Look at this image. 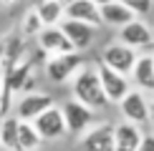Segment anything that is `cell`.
<instances>
[{
  "instance_id": "1",
  "label": "cell",
  "mask_w": 154,
  "mask_h": 151,
  "mask_svg": "<svg viewBox=\"0 0 154 151\" xmlns=\"http://www.w3.org/2000/svg\"><path fill=\"white\" fill-rule=\"evenodd\" d=\"M71 93L76 101H81L83 106H88L94 111L109 106V101L104 96V88H101V81H99V73H96V66H81L73 73Z\"/></svg>"
},
{
  "instance_id": "2",
  "label": "cell",
  "mask_w": 154,
  "mask_h": 151,
  "mask_svg": "<svg viewBox=\"0 0 154 151\" xmlns=\"http://www.w3.org/2000/svg\"><path fill=\"white\" fill-rule=\"evenodd\" d=\"M83 66V55L81 50H71V53H58V55H48L46 61V76L53 83H66L73 78V73Z\"/></svg>"
},
{
  "instance_id": "3",
  "label": "cell",
  "mask_w": 154,
  "mask_h": 151,
  "mask_svg": "<svg viewBox=\"0 0 154 151\" xmlns=\"http://www.w3.org/2000/svg\"><path fill=\"white\" fill-rule=\"evenodd\" d=\"M96 73H99V81H101V88H104V96L109 103H119L121 98L126 96V91L131 88L129 83V76L114 71V68L104 66V63H96Z\"/></svg>"
},
{
  "instance_id": "4",
  "label": "cell",
  "mask_w": 154,
  "mask_h": 151,
  "mask_svg": "<svg viewBox=\"0 0 154 151\" xmlns=\"http://www.w3.org/2000/svg\"><path fill=\"white\" fill-rule=\"evenodd\" d=\"M30 123H33V129L38 131V136L43 141H56V138L66 136V121H63V113L56 103L48 106L43 113H38Z\"/></svg>"
},
{
  "instance_id": "5",
  "label": "cell",
  "mask_w": 154,
  "mask_h": 151,
  "mask_svg": "<svg viewBox=\"0 0 154 151\" xmlns=\"http://www.w3.org/2000/svg\"><path fill=\"white\" fill-rule=\"evenodd\" d=\"M61 113H63V121H66V134H73V136H81L94 123V108L83 106L76 98L66 101L61 106Z\"/></svg>"
},
{
  "instance_id": "6",
  "label": "cell",
  "mask_w": 154,
  "mask_h": 151,
  "mask_svg": "<svg viewBox=\"0 0 154 151\" xmlns=\"http://www.w3.org/2000/svg\"><path fill=\"white\" fill-rule=\"evenodd\" d=\"M119 108H121V116L129 123H137V126L149 123V101H146L144 91H139V88L126 91V96L119 101Z\"/></svg>"
},
{
  "instance_id": "7",
  "label": "cell",
  "mask_w": 154,
  "mask_h": 151,
  "mask_svg": "<svg viewBox=\"0 0 154 151\" xmlns=\"http://www.w3.org/2000/svg\"><path fill=\"white\" fill-rule=\"evenodd\" d=\"M137 50L129 48V46H124V43H109V46L104 48V53H101V63L109 68H114V71H119V73H124V76H129L131 71V66H134V61H137Z\"/></svg>"
},
{
  "instance_id": "8",
  "label": "cell",
  "mask_w": 154,
  "mask_h": 151,
  "mask_svg": "<svg viewBox=\"0 0 154 151\" xmlns=\"http://www.w3.org/2000/svg\"><path fill=\"white\" fill-rule=\"evenodd\" d=\"M83 151H114V126L111 123H91L81 134Z\"/></svg>"
},
{
  "instance_id": "9",
  "label": "cell",
  "mask_w": 154,
  "mask_h": 151,
  "mask_svg": "<svg viewBox=\"0 0 154 151\" xmlns=\"http://www.w3.org/2000/svg\"><path fill=\"white\" fill-rule=\"evenodd\" d=\"M48 106H53V96H48L43 91H33V93L25 91L20 96V101L15 103V116L20 121H33L38 113H43Z\"/></svg>"
},
{
  "instance_id": "10",
  "label": "cell",
  "mask_w": 154,
  "mask_h": 151,
  "mask_svg": "<svg viewBox=\"0 0 154 151\" xmlns=\"http://www.w3.org/2000/svg\"><path fill=\"white\" fill-rule=\"evenodd\" d=\"M35 38H38L41 50L48 53V55H58V53H71V50H76L71 46V40L66 38V33L61 30V25H43L41 33H38Z\"/></svg>"
},
{
  "instance_id": "11",
  "label": "cell",
  "mask_w": 154,
  "mask_h": 151,
  "mask_svg": "<svg viewBox=\"0 0 154 151\" xmlns=\"http://www.w3.org/2000/svg\"><path fill=\"white\" fill-rule=\"evenodd\" d=\"M119 40L124 43V46L139 50V48H146L154 40V33H152V28L144 20L134 18V20H129L126 25H121V28H119Z\"/></svg>"
},
{
  "instance_id": "12",
  "label": "cell",
  "mask_w": 154,
  "mask_h": 151,
  "mask_svg": "<svg viewBox=\"0 0 154 151\" xmlns=\"http://www.w3.org/2000/svg\"><path fill=\"white\" fill-rule=\"evenodd\" d=\"M58 25H61V30L66 33V38L71 40V46H73L76 50H86V48L94 43L96 28H94L91 23H81V20H71V18H63Z\"/></svg>"
},
{
  "instance_id": "13",
  "label": "cell",
  "mask_w": 154,
  "mask_h": 151,
  "mask_svg": "<svg viewBox=\"0 0 154 151\" xmlns=\"http://www.w3.org/2000/svg\"><path fill=\"white\" fill-rule=\"evenodd\" d=\"M129 76H131L134 86H137L139 91L154 93V55H152V53L137 55V61H134Z\"/></svg>"
},
{
  "instance_id": "14",
  "label": "cell",
  "mask_w": 154,
  "mask_h": 151,
  "mask_svg": "<svg viewBox=\"0 0 154 151\" xmlns=\"http://www.w3.org/2000/svg\"><path fill=\"white\" fill-rule=\"evenodd\" d=\"M142 126L121 121L114 126V151H137L139 144H142Z\"/></svg>"
},
{
  "instance_id": "15",
  "label": "cell",
  "mask_w": 154,
  "mask_h": 151,
  "mask_svg": "<svg viewBox=\"0 0 154 151\" xmlns=\"http://www.w3.org/2000/svg\"><path fill=\"white\" fill-rule=\"evenodd\" d=\"M63 18L81 20V23H91L94 28H99V25H101L99 5H94L91 0H68L66 8H63Z\"/></svg>"
},
{
  "instance_id": "16",
  "label": "cell",
  "mask_w": 154,
  "mask_h": 151,
  "mask_svg": "<svg viewBox=\"0 0 154 151\" xmlns=\"http://www.w3.org/2000/svg\"><path fill=\"white\" fill-rule=\"evenodd\" d=\"M99 15H101V23L111 25V28H121V25H126L129 20L137 18L134 10L126 3H121V0H111L106 5H99Z\"/></svg>"
},
{
  "instance_id": "17",
  "label": "cell",
  "mask_w": 154,
  "mask_h": 151,
  "mask_svg": "<svg viewBox=\"0 0 154 151\" xmlns=\"http://www.w3.org/2000/svg\"><path fill=\"white\" fill-rule=\"evenodd\" d=\"M20 55H23V38L20 35L0 38V73H5Z\"/></svg>"
},
{
  "instance_id": "18",
  "label": "cell",
  "mask_w": 154,
  "mask_h": 151,
  "mask_svg": "<svg viewBox=\"0 0 154 151\" xmlns=\"http://www.w3.org/2000/svg\"><path fill=\"white\" fill-rule=\"evenodd\" d=\"M0 146L5 151H18V116L5 113L0 121Z\"/></svg>"
},
{
  "instance_id": "19",
  "label": "cell",
  "mask_w": 154,
  "mask_h": 151,
  "mask_svg": "<svg viewBox=\"0 0 154 151\" xmlns=\"http://www.w3.org/2000/svg\"><path fill=\"white\" fill-rule=\"evenodd\" d=\"M33 10L38 13L43 25H58L63 20V3L61 0H38Z\"/></svg>"
},
{
  "instance_id": "20",
  "label": "cell",
  "mask_w": 154,
  "mask_h": 151,
  "mask_svg": "<svg viewBox=\"0 0 154 151\" xmlns=\"http://www.w3.org/2000/svg\"><path fill=\"white\" fill-rule=\"evenodd\" d=\"M41 144H43V138L38 136L33 123L18 118V151H35Z\"/></svg>"
},
{
  "instance_id": "21",
  "label": "cell",
  "mask_w": 154,
  "mask_h": 151,
  "mask_svg": "<svg viewBox=\"0 0 154 151\" xmlns=\"http://www.w3.org/2000/svg\"><path fill=\"white\" fill-rule=\"evenodd\" d=\"M41 28H43V20L38 18V13H35V10H28V13L23 15V25H20V33L30 38V35H38V33H41Z\"/></svg>"
},
{
  "instance_id": "22",
  "label": "cell",
  "mask_w": 154,
  "mask_h": 151,
  "mask_svg": "<svg viewBox=\"0 0 154 151\" xmlns=\"http://www.w3.org/2000/svg\"><path fill=\"white\" fill-rule=\"evenodd\" d=\"M137 151H154V134H144Z\"/></svg>"
},
{
  "instance_id": "23",
  "label": "cell",
  "mask_w": 154,
  "mask_h": 151,
  "mask_svg": "<svg viewBox=\"0 0 154 151\" xmlns=\"http://www.w3.org/2000/svg\"><path fill=\"white\" fill-rule=\"evenodd\" d=\"M149 123L154 126V101H149Z\"/></svg>"
},
{
  "instance_id": "24",
  "label": "cell",
  "mask_w": 154,
  "mask_h": 151,
  "mask_svg": "<svg viewBox=\"0 0 154 151\" xmlns=\"http://www.w3.org/2000/svg\"><path fill=\"white\" fill-rule=\"evenodd\" d=\"M94 5H106V3H111V0H91Z\"/></svg>"
},
{
  "instance_id": "25",
  "label": "cell",
  "mask_w": 154,
  "mask_h": 151,
  "mask_svg": "<svg viewBox=\"0 0 154 151\" xmlns=\"http://www.w3.org/2000/svg\"><path fill=\"white\" fill-rule=\"evenodd\" d=\"M0 86H3V73H0Z\"/></svg>"
},
{
  "instance_id": "26",
  "label": "cell",
  "mask_w": 154,
  "mask_h": 151,
  "mask_svg": "<svg viewBox=\"0 0 154 151\" xmlns=\"http://www.w3.org/2000/svg\"><path fill=\"white\" fill-rule=\"evenodd\" d=\"M0 116H3V111H0Z\"/></svg>"
},
{
  "instance_id": "27",
  "label": "cell",
  "mask_w": 154,
  "mask_h": 151,
  "mask_svg": "<svg viewBox=\"0 0 154 151\" xmlns=\"http://www.w3.org/2000/svg\"><path fill=\"white\" fill-rule=\"evenodd\" d=\"M152 3H154V0H152Z\"/></svg>"
}]
</instances>
